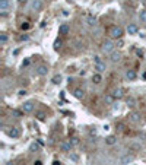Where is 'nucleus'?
Listing matches in <instances>:
<instances>
[{
    "label": "nucleus",
    "instance_id": "nucleus-1",
    "mask_svg": "<svg viewBox=\"0 0 146 165\" xmlns=\"http://www.w3.org/2000/svg\"><path fill=\"white\" fill-rule=\"evenodd\" d=\"M114 47H115V44L112 43V40H105L104 43H102V47H101V50H102V53H105V54H111L112 51H114Z\"/></svg>",
    "mask_w": 146,
    "mask_h": 165
},
{
    "label": "nucleus",
    "instance_id": "nucleus-2",
    "mask_svg": "<svg viewBox=\"0 0 146 165\" xmlns=\"http://www.w3.org/2000/svg\"><path fill=\"white\" fill-rule=\"evenodd\" d=\"M123 34H124V31H123L121 27H112L111 31H110V35H111L112 40H120L123 37Z\"/></svg>",
    "mask_w": 146,
    "mask_h": 165
},
{
    "label": "nucleus",
    "instance_id": "nucleus-3",
    "mask_svg": "<svg viewBox=\"0 0 146 165\" xmlns=\"http://www.w3.org/2000/svg\"><path fill=\"white\" fill-rule=\"evenodd\" d=\"M133 159H134V156H133L131 153H126V155H123V156H121L120 164H121V165H129V164H131V162H133Z\"/></svg>",
    "mask_w": 146,
    "mask_h": 165
},
{
    "label": "nucleus",
    "instance_id": "nucleus-4",
    "mask_svg": "<svg viewBox=\"0 0 146 165\" xmlns=\"http://www.w3.org/2000/svg\"><path fill=\"white\" fill-rule=\"evenodd\" d=\"M24 113H32L34 111V102L32 101H27L22 104V108H21Z\"/></svg>",
    "mask_w": 146,
    "mask_h": 165
},
{
    "label": "nucleus",
    "instance_id": "nucleus-5",
    "mask_svg": "<svg viewBox=\"0 0 146 165\" xmlns=\"http://www.w3.org/2000/svg\"><path fill=\"white\" fill-rule=\"evenodd\" d=\"M31 8H32V10H35V12H40V10H43V8H44V5H43V0H34V2H32V5H31Z\"/></svg>",
    "mask_w": 146,
    "mask_h": 165
},
{
    "label": "nucleus",
    "instance_id": "nucleus-6",
    "mask_svg": "<svg viewBox=\"0 0 146 165\" xmlns=\"http://www.w3.org/2000/svg\"><path fill=\"white\" fill-rule=\"evenodd\" d=\"M60 150H61V152H66V153L70 152V150H72V143H70V142H61V143H60Z\"/></svg>",
    "mask_w": 146,
    "mask_h": 165
},
{
    "label": "nucleus",
    "instance_id": "nucleus-7",
    "mask_svg": "<svg viewBox=\"0 0 146 165\" xmlns=\"http://www.w3.org/2000/svg\"><path fill=\"white\" fill-rule=\"evenodd\" d=\"M69 32H70V27H69L67 24L60 25V28H59V34H60V35H67Z\"/></svg>",
    "mask_w": 146,
    "mask_h": 165
},
{
    "label": "nucleus",
    "instance_id": "nucleus-8",
    "mask_svg": "<svg viewBox=\"0 0 146 165\" xmlns=\"http://www.w3.org/2000/svg\"><path fill=\"white\" fill-rule=\"evenodd\" d=\"M95 70H96L98 73H102L104 70H107V64H105L104 62H96V63H95Z\"/></svg>",
    "mask_w": 146,
    "mask_h": 165
},
{
    "label": "nucleus",
    "instance_id": "nucleus-9",
    "mask_svg": "<svg viewBox=\"0 0 146 165\" xmlns=\"http://www.w3.org/2000/svg\"><path fill=\"white\" fill-rule=\"evenodd\" d=\"M130 120L133 121V123H140V120H142V115H140V113H136V111H133V113H130Z\"/></svg>",
    "mask_w": 146,
    "mask_h": 165
},
{
    "label": "nucleus",
    "instance_id": "nucleus-10",
    "mask_svg": "<svg viewBox=\"0 0 146 165\" xmlns=\"http://www.w3.org/2000/svg\"><path fill=\"white\" fill-rule=\"evenodd\" d=\"M137 31H139V28H137L136 24H130V25L127 27V32H129V35H136Z\"/></svg>",
    "mask_w": 146,
    "mask_h": 165
},
{
    "label": "nucleus",
    "instance_id": "nucleus-11",
    "mask_svg": "<svg viewBox=\"0 0 146 165\" xmlns=\"http://www.w3.org/2000/svg\"><path fill=\"white\" fill-rule=\"evenodd\" d=\"M112 95H114L115 99H121V98L124 96V91H123L121 88H115V89L112 91Z\"/></svg>",
    "mask_w": 146,
    "mask_h": 165
},
{
    "label": "nucleus",
    "instance_id": "nucleus-12",
    "mask_svg": "<svg viewBox=\"0 0 146 165\" xmlns=\"http://www.w3.org/2000/svg\"><path fill=\"white\" fill-rule=\"evenodd\" d=\"M37 73H38L40 76H45V75L48 73V67H47L45 64H41V66H38V69H37Z\"/></svg>",
    "mask_w": 146,
    "mask_h": 165
},
{
    "label": "nucleus",
    "instance_id": "nucleus-13",
    "mask_svg": "<svg viewBox=\"0 0 146 165\" xmlns=\"http://www.w3.org/2000/svg\"><path fill=\"white\" fill-rule=\"evenodd\" d=\"M73 95H75V98H76V99H83V96H85V91H83V89H80V88H78V89H75Z\"/></svg>",
    "mask_w": 146,
    "mask_h": 165
},
{
    "label": "nucleus",
    "instance_id": "nucleus-14",
    "mask_svg": "<svg viewBox=\"0 0 146 165\" xmlns=\"http://www.w3.org/2000/svg\"><path fill=\"white\" fill-rule=\"evenodd\" d=\"M120 60H121V54L118 51H112L111 53V62L112 63H118Z\"/></svg>",
    "mask_w": 146,
    "mask_h": 165
},
{
    "label": "nucleus",
    "instance_id": "nucleus-15",
    "mask_svg": "<svg viewBox=\"0 0 146 165\" xmlns=\"http://www.w3.org/2000/svg\"><path fill=\"white\" fill-rule=\"evenodd\" d=\"M92 82H94L95 85H99V83L102 82V76H101V73H98V72L94 73V75H92Z\"/></svg>",
    "mask_w": 146,
    "mask_h": 165
},
{
    "label": "nucleus",
    "instance_id": "nucleus-16",
    "mask_svg": "<svg viewBox=\"0 0 146 165\" xmlns=\"http://www.w3.org/2000/svg\"><path fill=\"white\" fill-rule=\"evenodd\" d=\"M9 6H10L9 0H0V10H8Z\"/></svg>",
    "mask_w": 146,
    "mask_h": 165
},
{
    "label": "nucleus",
    "instance_id": "nucleus-17",
    "mask_svg": "<svg viewBox=\"0 0 146 165\" xmlns=\"http://www.w3.org/2000/svg\"><path fill=\"white\" fill-rule=\"evenodd\" d=\"M8 134H9L10 137L16 139V137H19V136H21V130H19V129H15V127H13V129H12V130H10V131H9Z\"/></svg>",
    "mask_w": 146,
    "mask_h": 165
},
{
    "label": "nucleus",
    "instance_id": "nucleus-18",
    "mask_svg": "<svg viewBox=\"0 0 146 165\" xmlns=\"http://www.w3.org/2000/svg\"><path fill=\"white\" fill-rule=\"evenodd\" d=\"M136 104H137L136 98H133V96H129V98H127V107L134 108V107H136Z\"/></svg>",
    "mask_w": 146,
    "mask_h": 165
},
{
    "label": "nucleus",
    "instance_id": "nucleus-19",
    "mask_svg": "<svg viewBox=\"0 0 146 165\" xmlns=\"http://www.w3.org/2000/svg\"><path fill=\"white\" fill-rule=\"evenodd\" d=\"M126 78H127L129 80H134V79H136V72H134V70H127V72H126Z\"/></svg>",
    "mask_w": 146,
    "mask_h": 165
},
{
    "label": "nucleus",
    "instance_id": "nucleus-20",
    "mask_svg": "<svg viewBox=\"0 0 146 165\" xmlns=\"http://www.w3.org/2000/svg\"><path fill=\"white\" fill-rule=\"evenodd\" d=\"M115 142H117V137H115V136H108V137L105 139V143L110 145V146H111V145H115Z\"/></svg>",
    "mask_w": 146,
    "mask_h": 165
},
{
    "label": "nucleus",
    "instance_id": "nucleus-21",
    "mask_svg": "<svg viewBox=\"0 0 146 165\" xmlns=\"http://www.w3.org/2000/svg\"><path fill=\"white\" fill-rule=\"evenodd\" d=\"M139 19H140V22L146 24V9H143V10L139 12Z\"/></svg>",
    "mask_w": 146,
    "mask_h": 165
},
{
    "label": "nucleus",
    "instance_id": "nucleus-22",
    "mask_svg": "<svg viewBox=\"0 0 146 165\" xmlns=\"http://www.w3.org/2000/svg\"><path fill=\"white\" fill-rule=\"evenodd\" d=\"M86 22H88V25H89V27H95V25H96V19H95L94 16H88Z\"/></svg>",
    "mask_w": 146,
    "mask_h": 165
},
{
    "label": "nucleus",
    "instance_id": "nucleus-23",
    "mask_svg": "<svg viewBox=\"0 0 146 165\" xmlns=\"http://www.w3.org/2000/svg\"><path fill=\"white\" fill-rule=\"evenodd\" d=\"M104 99H105V102H107V104H112L115 98H114V95H105V98H104Z\"/></svg>",
    "mask_w": 146,
    "mask_h": 165
},
{
    "label": "nucleus",
    "instance_id": "nucleus-24",
    "mask_svg": "<svg viewBox=\"0 0 146 165\" xmlns=\"http://www.w3.org/2000/svg\"><path fill=\"white\" fill-rule=\"evenodd\" d=\"M6 41H8V35L5 32H2L0 34V44H6Z\"/></svg>",
    "mask_w": 146,
    "mask_h": 165
},
{
    "label": "nucleus",
    "instance_id": "nucleus-25",
    "mask_svg": "<svg viewBox=\"0 0 146 165\" xmlns=\"http://www.w3.org/2000/svg\"><path fill=\"white\" fill-rule=\"evenodd\" d=\"M61 45H63L61 40H59V38H57V40L54 41V48H56V50H59V48H61Z\"/></svg>",
    "mask_w": 146,
    "mask_h": 165
},
{
    "label": "nucleus",
    "instance_id": "nucleus-26",
    "mask_svg": "<svg viewBox=\"0 0 146 165\" xmlns=\"http://www.w3.org/2000/svg\"><path fill=\"white\" fill-rule=\"evenodd\" d=\"M60 82H61V76H60V75H57V76L53 78V83H54V85H59Z\"/></svg>",
    "mask_w": 146,
    "mask_h": 165
},
{
    "label": "nucleus",
    "instance_id": "nucleus-27",
    "mask_svg": "<svg viewBox=\"0 0 146 165\" xmlns=\"http://www.w3.org/2000/svg\"><path fill=\"white\" fill-rule=\"evenodd\" d=\"M22 114H24L22 110H21V111H18V110H12V115H13V117H21Z\"/></svg>",
    "mask_w": 146,
    "mask_h": 165
},
{
    "label": "nucleus",
    "instance_id": "nucleus-28",
    "mask_svg": "<svg viewBox=\"0 0 146 165\" xmlns=\"http://www.w3.org/2000/svg\"><path fill=\"white\" fill-rule=\"evenodd\" d=\"M35 115H37L38 120H44V118H45V113H43V111H38Z\"/></svg>",
    "mask_w": 146,
    "mask_h": 165
},
{
    "label": "nucleus",
    "instance_id": "nucleus-29",
    "mask_svg": "<svg viewBox=\"0 0 146 165\" xmlns=\"http://www.w3.org/2000/svg\"><path fill=\"white\" fill-rule=\"evenodd\" d=\"M70 143H72V146H76V145H79V139L78 137H70V140H69Z\"/></svg>",
    "mask_w": 146,
    "mask_h": 165
},
{
    "label": "nucleus",
    "instance_id": "nucleus-30",
    "mask_svg": "<svg viewBox=\"0 0 146 165\" xmlns=\"http://www.w3.org/2000/svg\"><path fill=\"white\" fill-rule=\"evenodd\" d=\"M29 27H31V25H29V22H22V25H21V29H22V31H27Z\"/></svg>",
    "mask_w": 146,
    "mask_h": 165
},
{
    "label": "nucleus",
    "instance_id": "nucleus-31",
    "mask_svg": "<svg viewBox=\"0 0 146 165\" xmlns=\"http://www.w3.org/2000/svg\"><path fill=\"white\" fill-rule=\"evenodd\" d=\"M70 159H72L73 162H78V161H79V156H78L76 153H70Z\"/></svg>",
    "mask_w": 146,
    "mask_h": 165
},
{
    "label": "nucleus",
    "instance_id": "nucleus-32",
    "mask_svg": "<svg viewBox=\"0 0 146 165\" xmlns=\"http://www.w3.org/2000/svg\"><path fill=\"white\" fill-rule=\"evenodd\" d=\"M29 149L34 152V150H38V145L37 143H31V146H29Z\"/></svg>",
    "mask_w": 146,
    "mask_h": 165
},
{
    "label": "nucleus",
    "instance_id": "nucleus-33",
    "mask_svg": "<svg viewBox=\"0 0 146 165\" xmlns=\"http://www.w3.org/2000/svg\"><path fill=\"white\" fill-rule=\"evenodd\" d=\"M123 44H124V43H123V40L120 38V40L117 41V47H123Z\"/></svg>",
    "mask_w": 146,
    "mask_h": 165
},
{
    "label": "nucleus",
    "instance_id": "nucleus-34",
    "mask_svg": "<svg viewBox=\"0 0 146 165\" xmlns=\"http://www.w3.org/2000/svg\"><path fill=\"white\" fill-rule=\"evenodd\" d=\"M18 94H19V95H27V91H25V89H24V91H19V92H18Z\"/></svg>",
    "mask_w": 146,
    "mask_h": 165
},
{
    "label": "nucleus",
    "instance_id": "nucleus-35",
    "mask_svg": "<svg viewBox=\"0 0 146 165\" xmlns=\"http://www.w3.org/2000/svg\"><path fill=\"white\" fill-rule=\"evenodd\" d=\"M34 165H43V162L38 159V161H35V162H34Z\"/></svg>",
    "mask_w": 146,
    "mask_h": 165
},
{
    "label": "nucleus",
    "instance_id": "nucleus-36",
    "mask_svg": "<svg viewBox=\"0 0 146 165\" xmlns=\"http://www.w3.org/2000/svg\"><path fill=\"white\" fill-rule=\"evenodd\" d=\"M28 64H29V60H25V62H24V64H22V66H28Z\"/></svg>",
    "mask_w": 146,
    "mask_h": 165
},
{
    "label": "nucleus",
    "instance_id": "nucleus-37",
    "mask_svg": "<svg viewBox=\"0 0 146 165\" xmlns=\"http://www.w3.org/2000/svg\"><path fill=\"white\" fill-rule=\"evenodd\" d=\"M53 165H61V164H60V161H54V162H53Z\"/></svg>",
    "mask_w": 146,
    "mask_h": 165
},
{
    "label": "nucleus",
    "instance_id": "nucleus-38",
    "mask_svg": "<svg viewBox=\"0 0 146 165\" xmlns=\"http://www.w3.org/2000/svg\"><path fill=\"white\" fill-rule=\"evenodd\" d=\"M18 2H19V3H25V2H27V0H18Z\"/></svg>",
    "mask_w": 146,
    "mask_h": 165
},
{
    "label": "nucleus",
    "instance_id": "nucleus-39",
    "mask_svg": "<svg viewBox=\"0 0 146 165\" xmlns=\"http://www.w3.org/2000/svg\"><path fill=\"white\" fill-rule=\"evenodd\" d=\"M6 165H15V164H13V162H8Z\"/></svg>",
    "mask_w": 146,
    "mask_h": 165
},
{
    "label": "nucleus",
    "instance_id": "nucleus-40",
    "mask_svg": "<svg viewBox=\"0 0 146 165\" xmlns=\"http://www.w3.org/2000/svg\"><path fill=\"white\" fill-rule=\"evenodd\" d=\"M143 79H146V72H145V73H143Z\"/></svg>",
    "mask_w": 146,
    "mask_h": 165
}]
</instances>
